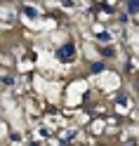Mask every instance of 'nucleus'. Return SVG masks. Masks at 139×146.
Segmentation results:
<instances>
[{"label":"nucleus","instance_id":"nucleus-2","mask_svg":"<svg viewBox=\"0 0 139 146\" xmlns=\"http://www.w3.org/2000/svg\"><path fill=\"white\" fill-rule=\"evenodd\" d=\"M127 12H139V3H127Z\"/></svg>","mask_w":139,"mask_h":146},{"label":"nucleus","instance_id":"nucleus-1","mask_svg":"<svg viewBox=\"0 0 139 146\" xmlns=\"http://www.w3.org/2000/svg\"><path fill=\"white\" fill-rule=\"evenodd\" d=\"M73 54H76V47H73V45H66V47L59 52V57L61 59H69V57H73Z\"/></svg>","mask_w":139,"mask_h":146},{"label":"nucleus","instance_id":"nucleus-3","mask_svg":"<svg viewBox=\"0 0 139 146\" xmlns=\"http://www.w3.org/2000/svg\"><path fill=\"white\" fill-rule=\"evenodd\" d=\"M33 146H38V144H33Z\"/></svg>","mask_w":139,"mask_h":146}]
</instances>
